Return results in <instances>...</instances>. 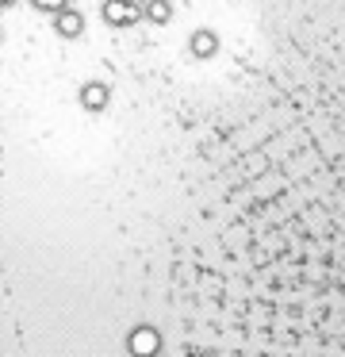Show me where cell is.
Segmentation results:
<instances>
[{
	"mask_svg": "<svg viewBox=\"0 0 345 357\" xmlns=\"http://www.w3.org/2000/svg\"><path fill=\"white\" fill-rule=\"evenodd\" d=\"M142 20V0H104L107 27H135Z\"/></svg>",
	"mask_w": 345,
	"mask_h": 357,
	"instance_id": "1",
	"label": "cell"
},
{
	"mask_svg": "<svg viewBox=\"0 0 345 357\" xmlns=\"http://www.w3.org/2000/svg\"><path fill=\"white\" fill-rule=\"evenodd\" d=\"M54 31H58L61 39H81V35H84V16L69 4V8L54 12Z\"/></svg>",
	"mask_w": 345,
	"mask_h": 357,
	"instance_id": "2",
	"label": "cell"
},
{
	"mask_svg": "<svg viewBox=\"0 0 345 357\" xmlns=\"http://www.w3.org/2000/svg\"><path fill=\"white\" fill-rule=\"evenodd\" d=\"M188 54H192V58H199V62L215 58V54H219V35H215V31H207V27L192 31V35H188Z\"/></svg>",
	"mask_w": 345,
	"mask_h": 357,
	"instance_id": "3",
	"label": "cell"
},
{
	"mask_svg": "<svg viewBox=\"0 0 345 357\" xmlns=\"http://www.w3.org/2000/svg\"><path fill=\"white\" fill-rule=\"evenodd\" d=\"M107 100H112V93H107L104 81H89V85H81V104L89 112H104Z\"/></svg>",
	"mask_w": 345,
	"mask_h": 357,
	"instance_id": "4",
	"label": "cell"
},
{
	"mask_svg": "<svg viewBox=\"0 0 345 357\" xmlns=\"http://www.w3.org/2000/svg\"><path fill=\"white\" fill-rule=\"evenodd\" d=\"M142 20H150V24H169L173 20V4L169 0H142Z\"/></svg>",
	"mask_w": 345,
	"mask_h": 357,
	"instance_id": "5",
	"label": "cell"
},
{
	"mask_svg": "<svg viewBox=\"0 0 345 357\" xmlns=\"http://www.w3.org/2000/svg\"><path fill=\"white\" fill-rule=\"evenodd\" d=\"M31 4H35L38 12H50V16L61 12V8H69V0H31Z\"/></svg>",
	"mask_w": 345,
	"mask_h": 357,
	"instance_id": "6",
	"label": "cell"
},
{
	"mask_svg": "<svg viewBox=\"0 0 345 357\" xmlns=\"http://www.w3.org/2000/svg\"><path fill=\"white\" fill-rule=\"evenodd\" d=\"M0 12H4V0H0Z\"/></svg>",
	"mask_w": 345,
	"mask_h": 357,
	"instance_id": "7",
	"label": "cell"
}]
</instances>
